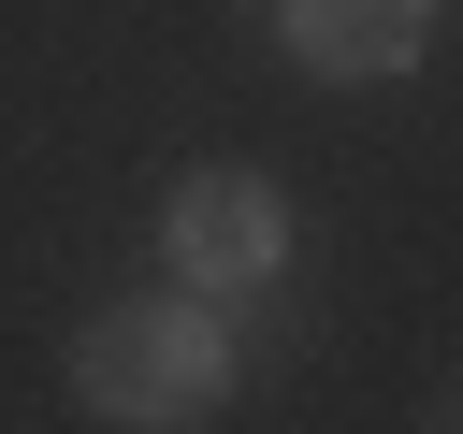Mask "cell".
<instances>
[{
    "label": "cell",
    "instance_id": "1",
    "mask_svg": "<svg viewBox=\"0 0 463 434\" xmlns=\"http://www.w3.org/2000/svg\"><path fill=\"white\" fill-rule=\"evenodd\" d=\"M217 391H232V318L217 304H116V318H87V347H72V405L87 420H145V434H174V420H217Z\"/></svg>",
    "mask_w": 463,
    "mask_h": 434
},
{
    "label": "cell",
    "instance_id": "2",
    "mask_svg": "<svg viewBox=\"0 0 463 434\" xmlns=\"http://www.w3.org/2000/svg\"><path fill=\"white\" fill-rule=\"evenodd\" d=\"M275 260H289V203H275V174L217 159V174L174 188V275H188V289H260Z\"/></svg>",
    "mask_w": 463,
    "mask_h": 434
},
{
    "label": "cell",
    "instance_id": "3",
    "mask_svg": "<svg viewBox=\"0 0 463 434\" xmlns=\"http://www.w3.org/2000/svg\"><path fill=\"white\" fill-rule=\"evenodd\" d=\"M434 29V0H289V58L304 72H405Z\"/></svg>",
    "mask_w": 463,
    "mask_h": 434
},
{
    "label": "cell",
    "instance_id": "4",
    "mask_svg": "<svg viewBox=\"0 0 463 434\" xmlns=\"http://www.w3.org/2000/svg\"><path fill=\"white\" fill-rule=\"evenodd\" d=\"M449 420H463V405H449Z\"/></svg>",
    "mask_w": 463,
    "mask_h": 434
}]
</instances>
